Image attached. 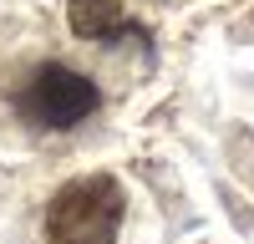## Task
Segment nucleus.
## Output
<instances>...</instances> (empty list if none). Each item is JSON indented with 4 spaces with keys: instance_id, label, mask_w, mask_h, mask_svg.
<instances>
[{
    "instance_id": "20e7f679",
    "label": "nucleus",
    "mask_w": 254,
    "mask_h": 244,
    "mask_svg": "<svg viewBox=\"0 0 254 244\" xmlns=\"http://www.w3.org/2000/svg\"><path fill=\"white\" fill-rule=\"evenodd\" d=\"M229 158H234V168L244 183H254V137L244 127H234V137H229Z\"/></svg>"
},
{
    "instance_id": "7ed1b4c3",
    "label": "nucleus",
    "mask_w": 254,
    "mask_h": 244,
    "mask_svg": "<svg viewBox=\"0 0 254 244\" xmlns=\"http://www.w3.org/2000/svg\"><path fill=\"white\" fill-rule=\"evenodd\" d=\"M66 20H71L76 36L102 41V36H112V31L122 26V0H71V5H66Z\"/></svg>"
},
{
    "instance_id": "f257e3e1",
    "label": "nucleus",
    "mask_w": 254,
    "mask_h": 244,
    "mask_svg": "<svg viewBox=\"0 0 254 244\" xmlns=\"http://www.w3.org/2000/svg\"><path fill=\"white\" fill-rule=\"evenodd\" d=\"M122 224V188L117 178L92 173L56 188L46 209V244H112Z\"/></svg>"
},
{
    "instance_id": "f03ea898",
    "label": "nucleus",
    "mask_w": 254,
    "mask_h": 244,
    "mask_svg": "<svg viewBox=\"0 0 254 244\" xmlns=\"http://www.w3.org/2000/svg\"><path fill=\"white\" fill-rule=\"evenodd\" d=\"M15 107H20L26 122H36V127H76L81 117L97 112V87L81 71L51 61V66H41L26 81V92L15 97Z\"/></svg>"
}]
</instances>
